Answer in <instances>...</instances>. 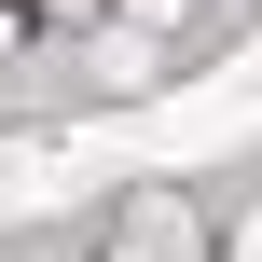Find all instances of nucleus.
Returning <instances> with one entry per match:
<instances>
[{
    "instance_id": "obj_1",
    "label": "nucleus",
    "mask_w": 262,
    "mask_h": 262,
    "mask_svg": "<svg viewBox=\"0 0 262 262\" xmlns=\"http://www.w3.org/2000/svg\"><path fill=\"white\" fill-rule=\"evenodd\" d=\"M124 235H138V249H152V262H193V249H207L180 193H138V207H124Z\"/></svg>"
},
{
    "instance_id": "obj_3",
    "label": "nucleus",
    "mask_w": 262,
    "mask_h": 262,
    "mask_svg": "<svg viewBox=\"0 0 262 262\" xmlns=\"http://www.w3.org/2000/svg\"><path fill=\"white\" fill-rule=\"evenodd\" d=\"M111 14H124V28H152V41H166V28H180V14H193V0H111Z\"/></svg>"
},
{
    "instance_id": "obj_5",
    "label": "nucleus",
    "mask_w": 262,
    "mask_h": 262,
    "mask_svg": "<svg viewBox=\"0 0 262 262\" xmlns=\"http://www.w3.org/2000/svg\"><path fill=\"white\" fill-rule=\"evenodd\" d=\"M14 55H28V14H14V0H0V69H14Z\"/></svg>"
},
{
    "instance_id": "obj_6",
    "label": "nucleus",
    "mask_w": 262,
    "mask_h": 262,
    "mask_svg": "<svg viewBox=\"0 0 262 262\" xmlns=\"http://www.w3.org/2000/svg\"><path fill=\"white\" fill-rule=\"evenodd\" d=\"M111 262H152V249H111Z\"/></svg>"
},
{
    "instance_id": "obj_2",
    "label": "nucleus",
    "mask_w": 262,
    "mask_h": 262,
    "mask_svg": "<svg viewBox=\"0 0 262 262\" xmlns=\"http://www.w3.org/2000/svg\"><path fill=\"white\" fill-rule=\"evenodd\" d=\"M97 83H124V97L166 83V41H152V28H97Z\"/></svg>"
},
{
    "instance_id": "obj_4",
    "label": "nucleus",
    "mask_w": 262,
    "mask_h": 262,
    "mask_svg": "<svg viewBox=\"0 0 262 262\" xmlns=\"http://www.w3.org/2000/svg\"><path fill=\"white\" fill-rule=\"evenodd\" d=\"M41 28H111V0H41Z\"/></svg>"
}]
</instances>
